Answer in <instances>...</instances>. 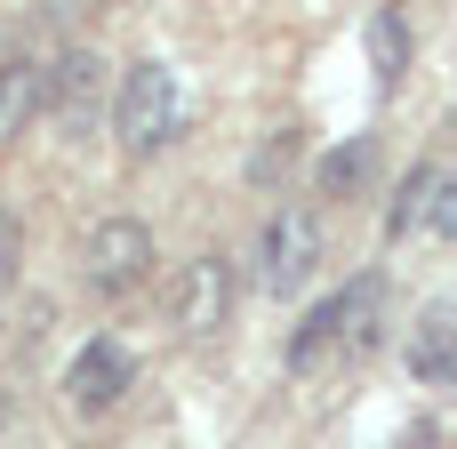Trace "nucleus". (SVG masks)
<instances>
[{
    "instance_id": "nucleus-1",
    "label": "nucleus",
    "mask_w": 457,
    "mask_h": 449,
    "mask_svg": "<svg viewBox=\"0 0 457 449\" xmlns=\"http://www.w3.org/2000/svg\"><path fill=\"white\" fill-rule=\"evenodd\" d=\"M177 121H185V88H177V72H169L161 56H137V64L120 72V88H112V137H120V153L153 161V153L177 137Z\"/></svg>"
},
{
    "instance_id": "nucleus-2",
    "label": "nucleus",
    "mask_w": 457,
    "mask_h": 449,
    "mask_svg": "<svg viewBox=\"0 0 457 449\" xmlns=\"http://www.w3.org/2000/svg\"><path fill=\"white\" fill-rule=\"evenodd\" d=\"M378 297H386V281L370 273V281H345V289H329L305 321H297V337H289V370H321L337 345H370V321H378Z\"/></svg>"
},
{
    "instance_id": "nucleus-3",
    "label": "nucleus",
    "mask_w": 457,
    "mask_h": 449,
    "mask_svg": "<svg viewBox=\"0 0 457 449\" xmlns=\"http://www.w3.org/2000/svg\"><path fill=\"white\" fill-rule=\"evenodd\" d=\"M321 249H329L321 209L289 201V209H273V217H265V241H257V281H265L273 297H297V289L321 273Z\"/></svg>"
},
{
    "instance_id": "nucleus-4",
    "label": "nucleus",
    "mask_w": 457,
    "mask_h": 449,
    "mask_svg": "<svg viewBox=\"0 0 457 449\" xmlns=\"http://www.w3.org/2000/svg\"><path fill=\"white\" fill-rule=\"evenodd\" d=\"M153 233L137 225V217H96L88 225V241H80V281L96 289V297H137L145 281H153Z\"/></svg>"
},
{
    "instance_id": "nucleus-5",
    "label": "nucleus",
    "mask_w": 457,
    "mask_h": 449,
    "mask_svg": "<svg viewBox=\"0 0 457 449\" xmlns=\"http://www.w3.org/2000/svg\"><path fill=\"white\" fill-rule=\"evenodd\" d=\"M169 321H177V337H217L225 321H233V265L225 257H193L185 273H177V289H169Z\"/></svg>"
},
{
    "instance_id": "nucleus-6",
    "label": "nucleus",
    "mask_w": 457,
    "mask_h": 449,
    "mask_svg": "<svg viewBox=\"0 0 457 449\" xmlns=\"http://www.w3.org/2000/svg\"><path fill=\"white\" fill-rule=\"evenodd\" d=\"M129 378H137L129 345H120V337H88V345L72 353V370H64V410H72V418H104V410H120Z\"/></svg>"
},
{
    "instance_id": "nucleus-7",
    "label": "nucleus",
    "mask_w": 457,
    "mask_h": 449,
    "mask_svg": "<svg viewBox=\"0 0 457 449\" xmlns=\"http://www.w3.org/2000/svg\"><path fill=\"white\" fill-rule=\"evenodd\" d=\"M394 233H442V241H457V161H434V169H418L402 185Z\"/></svg>"
},
{
    "instance_id": "nucleus-8",
    "label": "nucleus",
    "mask_w": 457,
    "mask_h": 449,
    "mask_svg": "<svg viewBox=\"0 0 457 449\" xmlns=\"http://www.w3.org/2000/svg\"><path fill=\"white\" fill-rule=\"evenodd\" d=\"M48 104V64L40 56H0V145H16Z\"/></svg>"
},
{
    "instance_id": "nucleus-9",
    "label": "nucleus",
    "mask_w": 457,
    "mask_h": 449,
    "mask_svg": "<svg viewBox=\"0 0 457 449\" xmlns=\"http://www.w3.org/2000/svg\"><path fill=\"white\" fill-rule=\"evenodd\" d=\"M96 96H104V64H96L88 48H64V56L48 64V104H56V112H72V121H88V112H96Z\"/></svg>"
},
{
    "instance_id": "nucleus-10",
    "label": "nucleus",
    "mask_w": 457,
    "mask_h": 449,
    "mask_svg": "<svg viewBox=\"0 0 457 449\" xmlns=\"http://www.w3.org/2000/svg\"><path fill=\"white\" fill-rule=\"evenodd\" d=\"M410 378L418 386H457V321H418V337H410Z\"/></svg>"
},
{
    "instance_id": "nucleus-11",
    "label": "nucleus",
    "mask_w": 457,
    "mask_h": 449,
    "mask_svg": "<svg viewBox=\"0 0 457 449\" xmlns=\"http://www.w3.org/2000/svg\"><path fill=\"white\" fill-rule=\"evenodd\" d=\"M370 169H378V145L370 137H345L329 161H321V193L337 201V193H353V185H370Z\"/></svg>"
},
{
    "instance_id": "nucleus-12",
    "label": "nucleus",
    "mask_w": 457,
    "mask_h": 449,
    "mask_svg": "<svg viewBox=\"0 0 457 449\" xmlns=\"http://www.w3.org/2000/svg\"><path fill=\"white\" fill-rule=\"evenodd\" d=\"M370 48H378V88H394L402 64H410V40H402V16H394V8L370 16Z\"/></svg>"
},
{
    "instance_id": "nucleus-13",
    "label": "nucleus",
    "mask_w": 457,
    "mask_h": 449,
    "mask_svg": "<svg viewBox=\"0 0 457 449\" xmlns=\"http://www.w3.org/2000/svg\"><path fill=\"white\" fill-rule=\"evenodd\" d=\"M16 265H24V225H16V217L0 209V289L16 281Z\"/></svg>"
}]
</instances>
